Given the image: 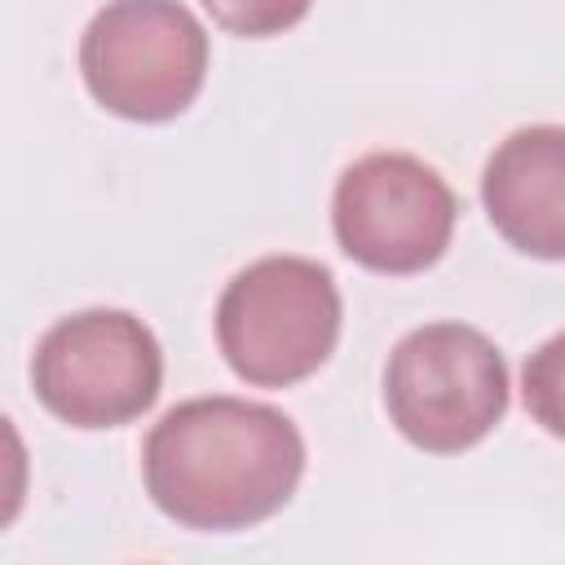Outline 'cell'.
Returning a JSON list of instances; mask_svg holds the SVG:
<instances>
[{
    "label": "cell",
    "instance_id": "6da1fadb",
    "mask_svg": "<svg viewBox=\"0 0 565 565\" xmlns=\"http://www.w3.org/2000/svg\"><path fill=\"white\" fill-rule=\"evenodd\" d=\"M154 508L185 530H247L291 503L305 477L300 428L247 397H190L141 446Z\"/></svg>",
    "mask_w": 565,
    "mask_h": 565
},
{
    "label": "cell",
    "instance_id": "7a4b0ae2",
    "mask_svg": "<svg viewBox=\"0 0 565 565\" xmlns=\"http://www.w3.org/2000/svg\"><path fill=\"white\" fill-rule=\"evenodd\" d=\"M340 340V291L309 256H260L216 300V344L230 371L256 388L309 380Z\"/></svg>",
    "mask_w": 565,
    "mask_h": 565
},
{
    "label": "cell",
    "instance_id": "3957f363",
    "mask_svg": "<svg viewBox=\"0 0 565 565\" xmlns=\"http://www.w3.org/2000/svg\"><path fill=\"white\" fill-rule=\"evenodd\" d=\"M384 406L411 446L428 455H459L508 411L503 353L463 322L415 327L388 353Z\"/></svg>",
    "mask_w": 565,
    "mask_h": 565
},
{
    "label": "cell",
    "instance_id": "277c9868",
    "mask_svg": "<svg viewBox=\"0 0 565 565\" xmlns=\"http://www.w3.org/2000/svg\"><path fill=\"white\" fill-rule=\"evenodd\" d=\"M79 71L110 115L163 124L203 88L207 31L181 0H110L84 26Z\"/></svg>",
    "mask_w": 565,
    "mask_h": 565
},
{
    "label": "cell",
    "instance_id": "5b68a950",
    "mask_svg": "<svg viewBox=\"0 0 565 565\" xmlns=\"http://www.w3.org/2000/svg\"><path fill=\"white\" fill-rule=\"evenodd\" d=\"M31 384L57 419L75 428H119L154 406L163 353L154 331L128 309H84L40 335Z\"/></svg>",
    "mask_w": 565,
    "mask_h": 565
},
{
    "label": "cell",
    "instance_id": "8992f818",
    "mask_svg": "<svg viewBox=\"0 0 565 565\" xmlns=\"http://www.w3.org/2000/svg\"><path fill=\"white\" fill-rule=\"evenodd\" d=\"M459 203L415 154L375 150L344 168L331 199V230L349 260L375 274H419L441 260Z\"/></svg>",
    "mask_w": 565,
    "mask_h": 565
},
{
    "label": "cell",
    "instance_id": "52a82bcc",
    "mask_svg": "<svg viewBox=\"0 0 565 565\" xmlns=\"http://www.w3.org/2000/svg\"><path fill=\"white\" fill-rule=\"evenodd\" d=\"M481 203L516 252L565 260V128L530 124L503 137L481 172Z\"/></svg>",
    "mask_w": 565,
    "mask_h": 565
},
{
    "label": "cell",
    "instance_id": "ba28073f",
    "mask_svg": "<svg viewBox=\"0 0 565 565\" xmlns=\"http://www.w3.org/2000/svg\"><path fill=\"white\" fill-rule=\"evenodd\" d=\"M521 393H525L530 419L543 433L565 441V331L530 353L525 375H521Z\"/></svg>",
    "mask_w": 565,
    "mask_h": 565
},
{
    "label": "cell",
    "instance_id": "9c48e42d",
    "mask_svg": "<svg viewBox=\"0 0 565 565\" xmlns=\"http://www.w3.org/2000/svg\"><path fill=\"white\" fill-rule=\"evenodd\" d=\"M313 0H203V9L212 13L216 26L234 31V35H278L287 26H296L309 13Z\"/></svg>",
    "mask_w": 565,
    "mask_h": 565
}]
</instances>
